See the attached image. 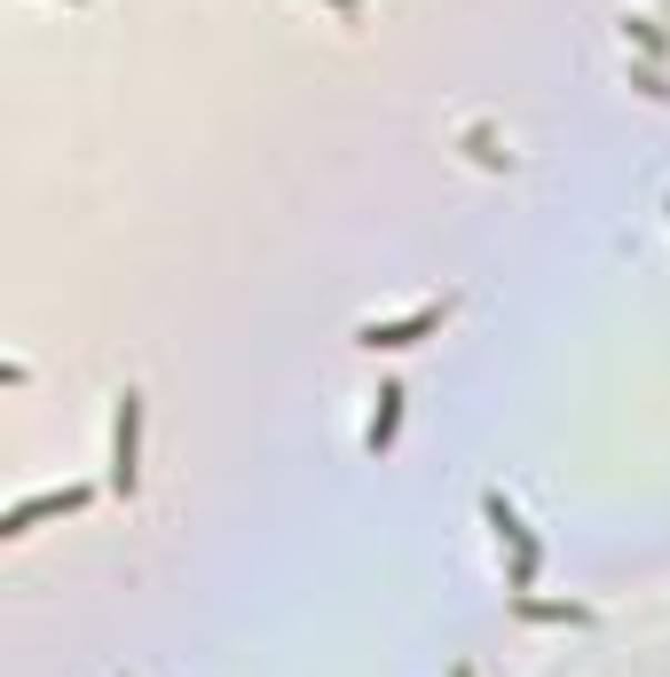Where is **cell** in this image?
<instances>
[{"label":"cell","instance_id":"cell-1","mask_svg":"<svg viewBox=\"0 0 670 677\" xmlns=\"http://www.w3.org/2000/svg\"><path fill=\"white\" fill-rule=\"evenodd\" d=\"M71 504H79V488H56V496H32V504H17V513H9V528L24 536L32 521H48V513H71Z\"/></svg>","mask_w":670,"mask_h":677},{"label":"cell","instance_id":"cell-2","mask_svg":"<svg viewBox=\"0 0 670 677\" xmlns=\"http://www.w3.org/2000/svg\"><path fill=\"white\" fill-rule=\"evenodd\" d=\"M119 488H134V402L119 417Z\"/></svg>","mask_w":670,"mask_h":677}]
</instances>
